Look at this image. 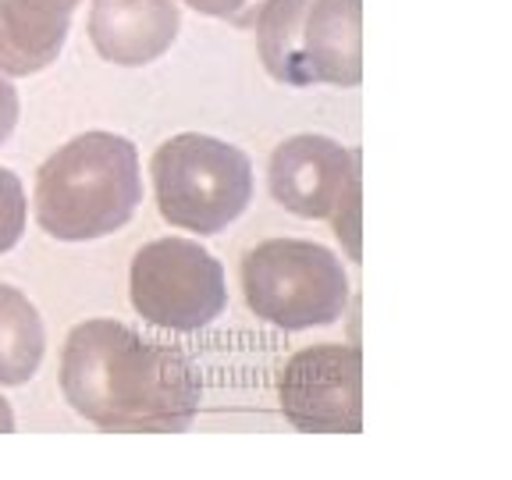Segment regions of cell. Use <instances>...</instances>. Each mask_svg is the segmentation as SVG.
<instances>
[{"label": "cell", "instance_id": "14", "mask_svg": "<svg viewBox=\"0 0 512 480\" xmlns=\"http://www.w3.org/2000/svg\"><path fill=\"white\" fill-rule=\"evenodd\" d=\"M363 178L356 175L349 185H345V192L338 196L335 210H331V228H335V239L342 242L345 256H349L352 264H360L363 256V246H360V232H363Z\"/></svg>", "mask_w": 512, "mask_h": 480}, {"label": "cell", "instance_id": "3", "mask_svg": "<svg viewBox=\"0 0 512 480\" xmlns=\"http://www.w3.org/2000/svg\"><path fill=\"white\" fill-rule=\"evenodd\" d=\"M150 178L160 217L200 239L239 221L256 192L246 150L207 132H178L164 139L150 160Z\"/></svg>", "mask_w": 512, "mask_h": 480}, {"label": "cell", "instance_id": "2", "mask_svg": "<svg viewBox=\"0 0 512 480\" xmlns=\"http://www.w3.org/2000/svg\"><path fill=\"white\" fill-rule=\"evenodd\" d=\"M139 146L118 132H82L36 171L32 214L57 242H96L121 232L143 203Z\"/></svg>", "mask_w": 512, "mask_h": 480}, {"label": "cell", "instance_id": "10", "mask_svg": "<svg viewBox=\"0 0 512 480\" xmlns=\"http://www.w3.org/2000/svg\"><path fill=\"white\" fill-rule=\"evenodd\" d=\"M68 32H72L68 15H43L15 0H0V75L29 79L47 72L61 57Z\"/></svg>", "mask_w": 512, "mask_h": 480}, {"label": "cell", "instance_id": "15", "mask_svg": "<svg viewBox=\"0 0 512 480\" xmlns=\"http://www.w3.org/2000/svg\"><path fill=\"white\" fill-rule=\"evenodd\" d=\"M178 4L200 11V15H207V18L232 22V25H239V29H253V18L264 0H178Z\"/></svg>", "mask_w": 512, "mask_h": 480}, {"label": "cell", "instance_id": "13", "mask_svg": "<svg viewBox=\"0 0 512 480\" xmlns=\"http://www.w3.org/2000/svg\"><path fill=\"white\" fill-rule=\"evenodd\" d=\"M25 224H29V196L22 178L11 168H0V256L22 242Z\"/></svg>", "mask_w": 512, "mask_h": 480}, {"label": "cell", "instance_id": "9", "mask_svg": "<svg viewBox=\"0 0 512 480\" xmlns=\"http://www.w3.org/2000/svg\"><path fill=\"white\" fill-rule=\"evenodd\" d=\"M306 86L363 82V0H310L299 29Z\"/></svg>", "mask_w": 512, "mask_h": 480}, {"label": "cell", "instance_id": "16", "mask_svg": "<svg viewBox=\"0 0 512 480\" xmlns=\"http://www.w3.org/2000/svg\"><path fill=\"white\" fill-rule=\"evenodd\" d=\"M18 111H22V104H18V89L11 86V79H4V75H0V146L15 136Z\"/></svg>", "mask_w": 512, "mask_h": 480}, {"label": "cell", "instance_id": "7", "mask_svg": "<svg viewBox=\"0 0 512 480\" xmlns=\"http://www.w3.org/2000/svg\"><path fill=\"white\" fill-rule=\"evenodd\" d=\"M360 175V150L338 139L303 132L274 146L267 164V185L278 207L306 221H328L345 185Z\"/></svg>", "mask_w": 512, "mask_h": 480}, {"label": "cell", "instance_id": "17", "mask_svg": "<svg viewBox=\"0 0 512 480\" xmlns=\"http://www.w3.org/2000/svg\"><path fill=\"white\" fill-rule=\"evenodd\" d=\"M15 4L32 8V11H43V15H68L72 18L75 11H79V4H86V0H15Z\"/></svg>", "mask_w": 512, "mask_h": 480}, {"label": "cell", "instance_id": "8", "mask_svg": "<svg viewBox=\"0 0 512 480\" xmlns=\"http://www.w3.org/2000/svg\"><path fill=\"white\" fill-rule=\"evenodd\" d=\"M182 32L178 0H93L89 43L114 68H146L175 47Z\"/></svg>", "mask_w": 512, "mask_h": 480}, {"label": "cell", "instance_id": "6", "mask_svg": "<svg viewBox=\"0 0 512 480\" xmlns=\"http://www.w3.org/2000/svg\"><path fill=\"white\" fill-rule=\"evenodd\" d=\"M278 406L296 431L360 434L363 352L338 342L299 349L278 374Z\"/></svg>", "mask_w": 512, "mask_h": 480}, {"label": "cell", "instance_id": "12", "mask_svg": "<svg viewBox=\"0 0 512 480\" xmlns=\"http://www.w3.org/2000/svg\"><path fill=\"white\" fill-rule=\"evenodd\" d=\"M310 0H264L253 18L256 50L264 61L267 75L281 86L306 89L303 57H299V29Z\"/></svg>", "mask_w": 512, "mask_h": 480}, {"label": "cell", "instance_id": "18", "mask_svg": "<svg viewBox=\"0 0 512 480\" xmlns=\"http://www.w3.org/2000/svg\"><path fill=\"white\" fill-rule=\"evenodd\" d=\"M0 431H15V409L8 406L4 395H0Z\"/></svg>", "mask_w": 512, "mask_h": 480}, {"label": "cell", "instance_id": "5", "mask_svg": "<svg viewBox=\"0 0 512 480\" xmlns=\"http://www.w3.org/2000/svg\"><path fill=\"white\" fill-rule=\"evenodd\" d=\"M132 310L164 331H203L228 310L224 264L196 239L168 235L153 239L128 267Z\"/></svg>", "mask_w": 512, "mask_h": 480}, {"label": "cell", "instance_id": "4", "mask_svg": "<svg viewBox=\"0 0 512 480\" xmlns=\"http://www.w3.org/2000/svg\"><path fill=\"white\" fill-rule=\"evenodd\" d=\"M349 274L338 253L310 239H267L242 256V296L281 331L328 328L349 306Z\"/></svg>", "mask_w": 512, "mask_h": 480}, {"label": "cell", "instance_id": "1", "mask_svg": "<svg viewBox=\"0 0 512 480\" xmlns=\"http://www.w3.org/2000/svg\"><path fill=\"white\" fill-rule=\"evenodd\" d=\"M61 395L100 431L175 434L200 413L203 384L175 345L96 317L75 324L64 338Z\"/></svg>", "mask_w": 512, "mask_h": 480}, {"label": "cell", "instance_id": "11", "mask_svg": "<svg viewBox=\"0 0 512 480\" xmlns=\"http://www.w3.org/2000/svg\"><path fill=\"white\" fill-rule=\"evenodd\" d=\"M47 356V324L22 288L0 285V384L18 388L40 374Z\"/></svg>", "mask_w": 512, "mask_h": 480}]
</instances>
